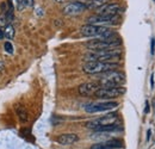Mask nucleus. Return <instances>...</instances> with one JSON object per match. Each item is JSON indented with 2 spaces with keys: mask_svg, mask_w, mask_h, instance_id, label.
Instances as JSON below:
<instances>
[{
  "mask_svg": "<svg viewBox=\"0 0 155 149\" xmlns=\"http://www.w3.org/2000/svg\"><path fill=\"white\" fill-rule=\"evenodd\" d=\"M122 44V41L118 35H114L111 37L105 38H93L92 41L86 43V48L97 51V50H107V49H116Z\"/></svg>",
  "mask_w": 155,
  "mask_h": 149,
  "instance_id": "obj_1",
  "label": "nucleus"
},
{
  "mask_svg": "<svg viewBox=\"0 0 155 149\" xmlns=\"http://www.w3.org/2000/svg\"><path fill=\"white\" fill-rule=\"evenodd\" d=\"M80 34L84 37L90 38H105L117 35L112 29H109L107 26H100V25H94V24H86V25H84L80 29Z\"/></svg>",
  "mask_w": 155,
  "mask_h": 149,
  "instance_id": "obj_2",
  "label": "nucleus"
},
{
  "mask_svg": "<svg viewBox=\"0 0 155 149\" xmlns=\"http://www.w3.org/2000/svg\"><path fill=\"white\" fill-rule=\"evenodd\" d=\"M122 56V50L119 48L107 49V50H97L86 55L87 61H101V62H116Z\"/></svg>",
  "mask_w": 155,
  "mask_h": 149,
  "instance_id": "obj_3",
  "label": "nucleus"
},
{
  "mask_svg": "<svg viewBox=\"0 0 155 149\" xmlns=\"http://www.w3.org/2000/svg\"><path fill=\"white\" fill-rule=\"evenodd\" d=\"M125 82V74L116 69L103 73L99 79V85L101 87H117Z\"/></svg>",
  "mask_w": 155,
  "mask_h": 149,
  "instance_id": "obj_4",
  "label": "nucleus"
},
{
  "mask_svg": "<svg viewBox=\"0 0 155 149\" xmlns=\"http://www.w3.org/2000/svg\"><path fill=\"white\" fill-rule=\"evenodd\" d=\"M118 63L116 62H101V61H87L82 69L87 74H103L109 71L116 69Z\"/></svg>",
  "mask_w": 155,
  "mask_h": 149,
  "instance_id": "obj_5",
  "label": "nucleus"
},
{
  "mask_svg": "<svg viewBox=\"0 0 155 149\" xmlns=\"http://www.w3.org/2000/svg\"><path fill=\"white\" fill-rule=\"evenodd\" d=\"M117 122H118V113L117 112H110V113H107V114H105L103 117H99V118H96V119H92V121L87 122L86 123V128L97 131L98 129H100L103 127L115 124Z\"/></svg>",
  "mask_w": 155,
  "mask_h": 149,
  "instance_id": "obj_6",
  "label": "nucleus"
},
{
  "mask_svg": "<svg viewBox=\"0 0 155 149\" xmlns=\"http://www.w3.org/2000/svg\"><path fill=\"white\" fill-rule=\"evenodd\" d=\"M125 93V88L122 86H117V87H99L97 91L94 92V95L99 99H114L118 98L120 95Z\"/></svg>",
  "mask_w": 155,
  "mask_h": 149,
  "instance_id": "obj_7",
  "label": "nucleus"
},
{
  "mask_svg": "<svg viewBox=\"0 0 155 149\" xmlns=\"http://www.w3.org/2000/svg\"><path fill=\"white\" fill-rule=\"evenodd\" d=\"M118 106L117 101H103V103H93V104H88L86 105L85 110L88 113H97V112H104V111H110L114 110Z\"/></svg>",
  "mask_w": 155,
  "mask_h": 149,
  "instance_id": "obj_8",
  "label": "nucleus"
},
{
  "mask_svg": "<svg viewBox=\"0 0 155 149\" xmlns=\"http://www.w3.org/2000/svg\"><path fill=\"white\" fill-rule=\"evenodd\" d=\"M119 23V17L118 16H112V17H105V16H92L88 17L87 24H94V25H100V26H111V25H117Z\"/></svg>",
  "mask_w": 155,
  "mask_h": 149,
  "instance_id": "obj_9",
  "label": "nucleus"
},
{
  "mask_svg": "<svg viewBox=\"0 0 155 149\" xmlns=\"http://www.w3.org/2000/svg\"><path fill=\"white\" fill-rule=\"evenodd\" d=\"M85 10H87L86 5L81 1H74V2H69L63 8H62V13L66 16H78L80 13H82Z\"/></svg>",
  "mask_w": 155,
  "mask_h": 149,
  "instance_id": "obj_10",
  "label": "nucleus"
},
{
  "mask_svg": "<svg viewBox=\"0 0 155 149\" xmlns=\"http://www.w3.org/2000/svg\"><path fill=\"white\" fill-rule=\"evenodd\" d=\"M120 12H122V7L119 4H105L104 6L98 8L96 15L105 16V17H112V16H118Z\"/></svg>",
  "mask_w": 155,
  "mask_h": 149,
  "instance_id": "obj_11",
  "label": "nucleus"
},
{
  "mask_svg": "<svg viewBox=\"0 0 155 149\" xmlns=\"http://www.w3.org/2000/svg\"><path fill=\"white\" fill-rule=\"evenodd\" d=\"M123 147V142L120 140H107L99 143H94L90 149H118Z\"/></svg>",
  "mask_w": 155,
  "mask_h": 149,
  "instance_id": "obj_12",
  "label": "nucleus"
},
{
  "mask_svg": "<svg viewBox=\"0 0 155 149\" xmlns=\"http://www.w3.org/2000/svg\"><path fill=\"white\" fill-rule=\"evenodd\" d=\"M99 88V85L96 82H86V84H82L80 87H79V93L80 95H91V94H94V92Z\"/></svg>",
  "mask_w": 155,
  "mask_h": 149,
  "instance_id": "obj_13",
  "label": "nucleus"
},
{
  "mask_svg": "<svg viewBox=\"0 0 155 149\" xmlns=\"http://www.w3.org/2000/svg\"><path fill=\"white\" fill-rule=\"evenodd\" d=\"M79 137H78L77 134H63V135H60L56 141L58 143L62 144V146H69V144H73L75 143Z\"/></svg>",
  "mask_w": 155,
  "mask_h": 149,
  "instance_id": "obj_14",
  "label": "nucleus"
},
{
  "mask_svg": "<svg viewBox=\"0 0 155 149\" xmlns=\"http://www.w3.org/2000/svg\"><path fill=\"white\" fill-rule=\"evenodd\" d=\"M109 0H86V7L88 10H98L99 7L107 4Z\"/></svg>",
  "mask_w": 155,
  "mask_h": 149,
  "instance_id": "obj_15",
  "label": "nucleus"
},
{
  "mask_svg": "<svg viewBox=\"0 0 155 149\" xmlns=\"http://www.w3.org/2000/svg\"><path fill=\"white\" fill-rule=\"evenodd\" d=\"M4 34H5V37L7 38L8 41L13 39V37H15V34H16L15 26H13L12 24H10V23H8V24L5 26V29H4Z\"/></svg>",
  "mask_w": 155,
  "mask_h": 149,
  "instance_id": "obj_16",
  "label": "nucleus"
},
{
  "mask_svg": "<svg viewBox=\"0 0 155 149\" xmlns=\"http://www.w3.org/2000/svg\"><path fill=\"white\" fill-rule=\"evenodd\" d=\"M16 112H17V114H18V117H19V119L21 122H26L28 121V111L23 105H17Z\"/></svg>",
  "mask_w": 155,
  "mask_h": 149,
  "instance_id": "obj_17",
  "label": "nucleus"
},
{
  "mask_svg": "<svg viewBox=\"0 0 155 149\" xmlns=\"http://www.w3.org/2000/svg\"><path fill=\"white\" fill-rule=\"evenodd\" d=\"M4 49H5L8 54H13V51H15L13 45H12V43H11L10 41H7V42H5V43H4Z\"/></svg>",
  "mask_w": 155,
  "mask_h": 149,
  "instance_id": "obj_18",
  "label": "nucleus"
},
{
  "mask_svg": "<svg viewBox=\"0 0 155 149\" xmlns=\"http://www.w3.org/2000/svg\"><path fill=\"white\" fill-rule=\"evenodd\" d=\"M16 2H17V8L18 10H23L25 6H28L26 5V0H16Z\"/></svg>",
  "mask_w": 155,
  "mask_h": 149,
  "instance_id": "obj_19",
  "label": "nucleus"
},
{
  "mask_svg": "<svg viewBox=\"0 0 155 149\" xmlns=\"http://www.w3.org/2000/svg\"><path fill=\"white\" fill-rule=\"evenodd\" d=\"M150 111V108H149V101L146 100V108H144V113H148Z\"/></svg>",
  "mask_w": 155,
  "mask_h": 149,
  "instance_id": "obj_20",
  "label": "nucleus"
},
{
  "mask_svg": "<svg viewBox=\"0 0 155 149\" xmlns=\"http://www.w3.org/2000/svg\"><path fill=\"white\" fill-rule=\"evenodd\" d=\"M150 53H152V55H154V53H155V39L154 38L152 39V50H150Z\"/></svg>",
  "mask_w": 155,
  "mask_h": 149,
  "instance_id": "obj_21",
  "label": "nucleus"
},
{
  "mask_svg": "<svg viewBox=\"0 0 155 149\" xmlns=\"http://www.w3.org/2000/svg\"><path fill=\"white\" fill-rule=\"evenodd\" d=\"M150 87H152V88L154 87V75L153 74L150 75Z\"/></svg>",
  "mask_w": 155,
  "mask_h": 149,
  "instance_id": "obj_22",
  "label": "nucleus"
},
{
  "mask_svg": "<svg viewBox=\"0 0 155 149\" xmlns=\"http://www.w3.org/2000/svg\"><path fill=\"white\" fill-rule=\"evenodd\" d=\"M26 5L28 6H32L34 5V0H26Z\"/></svg>",
  "mask_w": 155,
  "mask_h": 149,
  "instance_id": "obj_23",
  "label": "nucleus"
},
{
  "mask_svg": "<svg viewBox=\"0 0 155 149\" xmlns=\"http://www.w3.org/2000/svg\"><path fill=\"white\" fill-rule=\"evenodd\" d=\"M150 135H152V130L149 129V130L147 131V141H149V137H150Z\"/></svg>",
  "mask_w": 155,
  "mask_h": 149,
  "instance_id": "obj_24",
  "label": "nucleus"
},
{
  "mask_svg": "<svg viewBox=\"0 0 155 149\" xmlns=\"http://www.w3.org/2000/svg\"><path fill=\"white\" fill-rule=\"evenodd\" d=\"M5 37V34H4V30L2 29H0V39H2V38Z\"/></svg>",
  "mask_w": 155,
  "mask_h": 149,
  "instance_id": "obj_25",
  "label": "nucleus"
},
{
  "mask_svg": "<svg viewBox=\"0 0 155 149\" xmlns=\"http://www.w3.org/2000/svg\"><path fill=\"white\" fill-rule=\"evenodd\" d=\"M4 67H5V63H4L2 61H0V71H1V69H2Z\"/></svg>",
  "mask_w": 155,
  "mask_h": 149,
  "instance_id": "obj_26",
  "label": "nucleus"
},
{
  "mask_svg": "<svg viewBox=\"0 0 155 149\" xmlns=\"http://www.w3.org/2000/svg\"><path fill=\"white\" fill-rule=\"evenodd\" d=\"M55 1H56V2H63L64 0H55Z\"/></svg>",
  "mask_w": 155,
  "mask_h": 149,
  "instance_id": "obj_27",
  "label": "nucleus"
},
{
  "mask_svg": "<svg viewBox=\"0 0 155 149\" xmlns=\"http://www.w3.org/2000/svg\"><path fill=\"white\" fill-rule=\"evenodd\" d=\"M154 110H155V104H154Z\"/></svg>",
  "mask_w": 155,
  "mask_h": 149,
  "instance_id": "obj_28",
  "label": "nucleus"
},
{
  "mask_svg": "<svg viewBox=\"0 0 155 149\" xmlns=\"http://www.w3.org/2000/svg\"><path fill=\"white\" fill-rule=\"evenodd\" d=\"M153 1H155V0H153Z\"/></svg>",
  "mask_w": 155,
  "mask_h": 149,
  "instance_id": "obj_29",
  "label": "nucleus"
}]
</instances>
